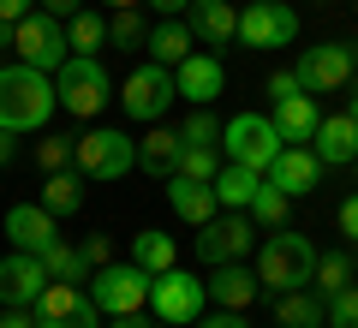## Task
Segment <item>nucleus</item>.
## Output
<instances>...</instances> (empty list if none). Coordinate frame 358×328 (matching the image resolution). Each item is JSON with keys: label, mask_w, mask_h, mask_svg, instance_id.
Masks as SVG:
<instances>
[{"label": "nucleus", "mask_w": 358, "mask_h": 328, "mask_svg": "<svg viewBox=\"0 0 358 328\" xmlns=\"http://www.w3.org/2000/svg\"><path fill=\"white\" fill-rule=\"evenodd\" d=\"M54 108H60L54 72H36V66H24V60L0 72V126H6V131H36V126H48Z\"/></svg>", "instance_id": "nucleus-1"}, {"label": "nucleus", "mask_w": 358, "mask_h": 328, "mask_svg": "<svg viewBox=\"0 0 358 328\" xmlns=\"http://www.w3.org/2000/svg\"><path fill=\"white\" fill-rule=\"evenodd\" d=\"M310 269H317V251L293 227H268V239L257 245V280H263L268 299L293 292V287H310Z\"/></svg>", "instance_id": "nucleus-2"}, {"label": "nucleus", "mask_w": 358, "mask_h": 328, "mask_svg": "<svg viewBox=\"0 0 358 328\" xmlns=\"http://www.w3.org/2000/svg\"><path fill=\"white\" fill-rule=\"evenodd\" d=\"M72 167L84 179H126L131 167H138V143H131V131H84V138H72Z\"/></svg>", "instance_id": "nucleus-3"}, {"label": "nucleus", "mask_w": 358, "mask_h": 328, "mask_svg": "<svg viewBox=\"0 0 358 328\" xmlns=\"http://www.w3.org/2000/svg\"><path fill=\"white\" fill-rule=\"evenodd\" d=\"M54 90H60V108L78 120H96L108 101V72L96 54H66V66L54 72Z\"/></svg>", "instance_id": "nucleus-4"}, {"label": "nucleus", "mask_w": 358, "mask_h": 328, "mask_svg": "<svg viewBox=\"0 0 358 328\" xmlns=\"http://www.w3.org/2000/svg\"><path fill=\"white\" fill-rule=\"evenodd\" d=\"M352 72H358V42H322V48H305L299 66H293V78H299L305 96H329V90L352 84Z\"/></svg>", "instance_id": "nucleus-5"}, {"label": "nucleus", "mask_w": 358, "mask_h": 328, "mask_svg": "<svg viewBox=\"0 0 358 328\" xmlns=\"http://www.w3.org/2000/svg\"><path fill=\"white\" fill-rule=\"evenodd\" d=\"M30 311H36V328H102V304L78 280H48Z\"/></svg>", "instance_id": "nucleus-6"}, {"label": "nucleus", "mask_w": 358, "mask_h": 328, "mask_svg": "<svg viewBox=\"0 0 358 328\" xmlns=\"http://www.w3.org/2000/svg\"><path fill=\"white\" fill-rule=\"evenodd\" d=\"M173 101H179V84H173V72L155 66V60L138 66V72H126V84H120V108H126L131 120H143V126H155Z\"/></svg>", "instance_id": "nucleus-7"}, {"label": "nucleus", "mask_w": 358, "mask_h": 328, "mask_svg": "<svg viewBox=\"0 0 358 328\" xmlns=\"http://www.w3.org/2000/svg\"><path fill=\"white\" fill-rule=\"evenodd\" d=\"M150 304H155V316L162 322H173V328H185V322H197L203 316V304H209V287L197 275H185V269H167V275H155L150 280Z\"/></svg>", "instance_id": "nucleus-8"}, {"label": "nucleus", "mask_w": 358, "mask_h": 328, "mask_svg": "<svg viewBox=\"0 0 358 328\" xmlns=\"http://www.w3.org/2000/svg\"><path fill=\"white\" fill-rule=\"evenodd\" d=\"M13 54L24 66H36V72H60L66 66V24L54 13H30V18H18V30H13Z\"/></svg>", "instance_id": "nucleus-9"}, {"label": "nucleus", "mask_w": 358, "mask_h": 328, "mask_svg": "<svg viewBox=\"0 0 358 328\" xmlns=\"http://www.w3.org/2000/svg\"><path fill=\"white\" fill-rule=\"evenodd\" d=\"M150 280H155V275H143L138 263H108V269H96L90 299L102 304L108 316H138L143 304H150Z\"/></svg>", "instance_id": "nucleus-10"}, {"label": "nucleus", "mask_w": 358, "mask_h": 328, "mask_svg": "<svg viewBox=\"0 0 358 328\" xmlns=\"http://www.w3.org/2000/svg\"><path fill=\"white\" fill-rule=\"evenodd\" d=\"M221 143H227V162H245L257 173H268V162L281 155V131L268 126L263 114H233L227 131H221Z\"/></svg>", "instance_id": "nucleus-11"}, {"label": "nucleus", "mask_w": 358, "mask_h": 328, "mask_svg": "<svg viewBox=\"0 0 358 328\" xmlns=\"http://www.w3.org/2000/svg\"><path fill=\"white\" fill-rule=\"evenodd\" d=\"M251 245H257V221L245 209L215 215V221H203V233H197V257H203V263H239Z\"/></svg>", "instance_id": "nucleus-12"}, {"label": "nucleus", "mask_w": 358, "mask_h": 328, "mask_svg": "<svg viewBox=\"0 0 358 328\" xmlns=\"http://www.w3.org/2000/svg\"><path fill=\"white\" fill-rule=\"evenodd\" d=\"M293 36H299V13L287 0H251L239 13V42H251V48H287Z\"/></svg>", "instance_id": "nucleus-13"}, {"label": "nucleus", "mask_w": 358, "mask_h": 328, "mask_svg": "<svg viewBox=\"0 0 358 328\" xmlns=\"http://www.w3.org/2000/svg\"><path fill=\"white\" fill-rule=\"evenodd\" d=\"M263 179H268L275 191H287V197H305V191H317L322 162H317V150H310V143H281V155L268 162Z\"/></svg>", "instance_id": "nucleus-14"}, {"label": "nucleus", "mask_w": 358, "mask_h": 328, "mask_svg": "<svg viewBox=\"0 0 358 328\" xmlns=\"http://www.w3.org/2000/svg\"><path fill=\"white\" fill-rule=\"evenodd\" d=\"M42 287H48V269H42V257H30V251L0 257V304H13V311H30Z\"/></svg>", "instance_id": "nucleus-15"}, {"label": "nucleus", "mask_w": 358, "mask_h": 328, "mask_svg": "<svg viewBox=\"0 0 358 328\" xmlns=\"http://www.w3.org/2000/svg\"><path fill=\"white\" fill-rule=\"evenodd\" d=\"M173 84H179V96L185 101H197V108H209V101L227 90V66L215 60V54H203V48H192L185 60L173 66Z\"/></svg>", "instance_id": "nucleus-16"}, {"label": "nucleus", "mask_w": 358, "mask_h": 328, "mask_svg": "<svg viewBox=\"0 0 358 328\" xmlns=\"http://www.w3.org/2000/svg\"><path fill=\"white\" fill-rule=\"evenodd\" d=\"M54 221H60V215H48L42 203H18V209L6 215V239H13V251H30V257H42L48 245H60Z\"/></svg>", "instance_id": "nucleus-17"}, {"label": "nucleus", "mask_w": 358, "mask_h": 328, "mask_svg": "<svg viewBox=\"0 0 358 328\" xmlns=\"http://www.w3.org/2000/svg\"><path fill=\"white\" fill-rule=\"evenodd\" d=\"M167 203H173V215H179V221H192V227H203V221H215V215H221L215 185L185 179V173H167Z\"/></svg>", "instance_id": "nucleus-18"}, {"label": "nucleus", "mask_w": 358, "mask_h": 328, "mask_svg": "<svg viewBox=\"0 0 358 328\" xmlns=\"http://www.w3.org/2000/svg\"><path fill=\"white\" fill-rule=\"evenodd\" d=\"M310 143H317V162H322V167H346V162H358V120H352V114L322 120Z\"/></svg>", "instance_id": "nucleus-19"}, {"label": "nucleus", "mask_w": 358, "mask_h": 328, "mask_svg": "<svg viewBox=\"0 0 358 328\" xmlns=\"http://www.w3.org/2000/svg\"><path fill=\"white\" fill-rule=\"evenodd\" d=\"M268 126L281 131V143H310L317 138V126H322V114H317V101L299 90V96H287V101H275V114H268Z\"/></svg>", "instance_id": "nucleus-20"}, {"label": "nucleus", "mask_w": 358, "mask_h": 328, "mask_svg": "<svg viewBox=\"0 0 358 328\" xmlns=\"http://www.w3.org/2000/svg\"><path fill=\"white\" fill-rule=\"evenodd\" d=\"M209 299L221 304V311H245V304L263 292V280H257V269H239V263H215V280H203Z\"/></svg>", "instance_id": "nucleus-21"}, {"label": "nucleus", "mask_w": 358, "mask_h": 328, "mask_svg": "<svg viewBox=\"0 0 358 328\" xmlns=\"http://www.w3.org/2000/svg\"><path fill=\"white\" fill-rule=\"evenodd\" d=\"M192 30H197V42H209V48H227L233 36H239V13H233L227 0H192Z\"/></svg>", "instance_id": "nucleus-22"}, {"label": "nucleus", "mask_w": 358, "mask_h": 328, "mask_svg": "<svg viewBox=\"0 0 358 328\" xmlns=\"http://www.w3.org/2000/svg\"><path fill=\"white\" fill-rule=\"evenodd\" d=\"M192 42H197L192 18H162V24L150 30V42H143V48H150V60H155V66H167V72H173V66L192 54Z\"/></svg>", "instance_id": "nucleus-23"}, {"label": "nucleus", "mask_w": 358, "mask_h": 328, "mask_svg": "<svg viewBox=\"0 0 358 328\" xmlns=\"http://www.w3.org/2000/svg\"><path fill=\"white\" fill-rule=\"evenodd\" d=\"M257 185H263V173H257V167H245V162H227V167L215 173V203H221V209H251Z\"/></svg>", "instance_id": "nucleus-24"}, {"label": "nucleus", "mask_w": 358, "mask_h": 328, "mask_svg": "<svg viewBox=\"0 0 358 328\" xmlns=\"http://www.w3.org/2000/svg\"><path fill=\"white\" fill-rule=\"evenodd\" d=\"M275 322H281V328H322V299L310 287L275 292Z\"/></svg>", "instance_id": "nucleus-25"}, {"label": "nucleus", "mask_w": 358, "mask_h": 328, "mask_svg": "<svg viewBox=\"0 0 358 328\" xmlns=\"http://www.w3.org/2000/svg\"><path fill=\"white\" fill-rule=\"evenodd\" d=\"M42 209H48V215H78V209H84V173H78V167L48 173V185H42Z\"/></svg>", "instance_id": "nucleus-26"}, {"label": "nucleus", "mask_w": 358, "mask_h": 328, "mask_svg": "<svg viewBox=\"0 0 358 328\" xmlns=\"http://www.w3.org/2000/svg\"><path fill=\"white\" fill-rule=\"evenodd\" d=\"M179 150H185V143H179V131H162V126H155L150 138H138V167L167 179V173L179 167Z\"/></svg>", "instance_id": "nucleus-27"}, {"label": "nucleus", "mask_w": 358, "mask_h": 328, "mask_svg": "<svg viewBox=\"0 0 358 328\" xmlns=\"http://www.w3.org/2000/svg\"><path fill=\"white\" fill-rule=\"evenodd\" d=\"M131 263L143 269V275H167V269L179 263V245L167 239V233H138V239H131Z\"/></svg>", "instance_id": "nucleus-28"}, {"label": "nucleus", "mask_w": 358, "mask_h": 328, "mask_svg": "<svg viewBox=\"0 0 358 328\" xmlns=\"http://www.w3.org/2000/svg\"><path fill=\"white\" fill-rule=\"evenodd\" d=\"M346 287H352V257L322 251V257H317V269H310V292H317V299L329 304L334 292H346Z\"/></svg>", "instance_id": "nucleus-29"}, {"label": "nucleus", "mask_w": 358, "mask_h": 328, "mask_svg": "<svg viewBox=\"0 0 358 328\" xmlns=\"http://www.w3.org/2000/svg\"><path fill=\"white\" fill-rule=\"evenodd\" d=\"M102 42H108V18H96V13H72V18H66V48L96 54Z\"/></svg>", "instance_id": "nucleus-30"}, {"label": "nucleus", "mask_w": 358, "mask_h": 328, "mask_svg": "<svg viewBox=\"0 0 358 328\" xmlns=\"http://www.w3.org/2000/svg\"><path fill=\"white\" fill-rule=\"evenodd\" d=\"M42 269H48V280H78V287H84V251H78V245H48V251H42Z\"/></svg>", "instance_id": "nucleus-31"}, {"label": "nucleus", "mask_w": 358, "mask_h": 328, "mask_svg": "<svg viewBox=\"0 0 358 328\" xmlns=\"http://www.w3.org/2000/svg\"><path fill=\"white\" fill-rule=\"evenodd\" d=\"M287 209H293V197H287V191H275L263 179V185H257V197H251V221H263V227H287Z\"/></svg>", "instance_id": "nucleus-32"}, {"label": "nucleus", "mask_w": 358, "mask_h": 328, "mask_svg": "<svg viewBox=\"0 0 358 328\" xmlns=\"http://www.w3.org/2000/svg\"><path fill=\"white\" fill-rule=\"evenodd\" d=\"M173 173L215 185V173H221V155H215V150H197V143H185V150H179V167H173Z\"/></svg>", "instance_id": "nucleus-33"}, {"label": "nucleus", "mask_w": 358, "mask_h": 328, "mask_svg": "<svg viewBox=\"0 0 358 328\" xmlns=\"http://www.w3.org/2000/svg\"><path fill=\"white\" fill-rule=\"evenodd\" d=\"M221 131H227V126H221V120L209 114V108H197V114L185 120V126H179V143H197V150H215V143H221Z\"/></svg>", "instance_id": "nucleus-34"}, {"label": "nucleus", "mask_w": 358, "mask_h": 328, "mask_svg": "<svg viewBox=\"0 0 358 328\" xmlns=\"http://www.w3.org/2000/svg\"><path fill=\"white\" fill-rule=\"evenodd\" d=\"M108 36H114L120 48H143V42H150V30H143V18H138V6H120V13L108 18Z\"/></svg>", "instance_id": "nucleus-35"}, {"label": "nucleus", "mask_w": 358, "mask_h": 328, "mask_svg": "<svg viewBox=\"0 0 358 328\" xmlns=\"http://www.w3.org/2000/svg\"><path fill=\"white\" fill-rule=\"evenodd\" d=\"M36 167H42V173L72 167V138H42V143H36Z\"/></svg>", "instance_id": "nucleus-36"}, {"label": "nucleus", "mask_w": 358, "mask_h": 328, "mask_svg": "<svg viewBox=\"0 0 358 328\" xmlns=\"http://www.w3.org/2000/svg\"><path fill=\"white\" fill-rule=\"evenodd\" d=\"M329 328H358V287H346V292L329 299Z\"/></svg>", "instance_id": "nucleus-37"}, {"label": "nucleus", "mask_w": 358, "mask_h": 328, "mask_svg": "<svg viewBox=\"0 0 358 328\" xmlns=\"http://www.w3.org/2000/svg\"><path fill=\"white\" fill-rule=\"evenodd\" d=\"M84 263L90 269H108V263H114V239H108V233H90V239H84Z\"/></svg>", "instance_id": "nucleus-38"}, {"label": "nucleus", "mask_w": 358, "mask_h": 328, "mask_svg": "<svg viewBox=\"0 0 358 328\" xmlns=\"http://www.w3.org/2000/svg\"><path fill=\"white\" fill-rule=\"evenodd\" d=\"M268 96H275V101L299 96V78H293V72H275V78H268Z\"/></svg>", "instance_id": "nucleus-39"}, {"label": "nucleus", "mask_w": 358, "mask_h": 328, "mask_svg": "<svg viewBox=\"0 0 358 328\" xmlns=\"http://www.w3.org/2000/svg\"><path fill=\"white\" fill-rule=\"evenodd\" d=\"M341 233H346V239H358V191L341 203Z\"/></svg>", "instance_id": "nucleus-40"}, {"label": "nucleus", "mask_w": 358, "mask_h": 328, "mask_svg": "<svg viewBox=\"0 0 358 328\" xmlns=\"http://www.w3.org/2000/svg\"><path fill=\"white\" fill-rule=\"evenodd\" d=\"M18 18H30V0H0V24H18Z\"/></svg>", "instance_id": "nucleus-41"}, {"label": "nucleus", "mask_w": 358, "mask_h": 328, "mask_svg": "<svg viewBox=\"0 0 358 328\" xmlns=\"http://www.w3.org/2000/svg\"><path fill=\"white\" fill-rule=\"evenodd\" d=\"M42 13H54V18H72V13H84V0H42Z\"/></svg>", "instance_id": "nucleus-42"}, {"label": "nucleus", "mask_w": 358, "mask_h": 328, "mask_svg": "<svg viewBox=\"0 0 358 328\" xmlns=\"http://www.w3.org/2000/svg\"><path fill=\"white\" fill-rule=\"evenodd\" d=\"M0 328H36V316H24V311H13V304H6V311H0Z\"/></svg>", "instance_id": "nucleus-43"}, {"label": "nucleus", "mask_w": 358, "mask_h": 328, "mask_svg": "<svg viewBox=\"0 0 358 328\" xmlns=\"http://www.w3.org/2000/svg\"><path fill=\"white\" fill-rule=\"evenodd\" d=\"M150 6H155L162 18H179V13H192V0H150Z\"/></svg>", "instance_id": "nucleus-44"}, {"label": "nucleus", "mask_w": 358, "mask_h": 328, "mask_svg": "<svg viewBox=\"0 0 358 328\" xmlns=\"http://www.w3.org/2000/svg\"><path fill=\"white\" fill-rule=\"evenodd\" d=\"M13 155H18V131H6V126H0V167L13 162Z\"/></svg>", "instance_id": "nucleus-45"}, {"label": "nucleus", "mask_w": 358, "mask_h": 328, "mask_svg": "<svg viewBox=\"0 0 358 328\" xmlns=\"http://www.w3.org/2000/svg\"><path fill=\"white\" fill-rule=\"evenodd\" d=\"M203 328H245V322H239V311H221V316H209Z\"/></svg>", "instance_id": "nucleus-46"}, {"label": "nucleus", "mask_w": 358, "mask_h": 328, "mask_svg": "<svg viewBox=\"0 0 358 328\" xmlns=\"http://www.w3.org/2000/svg\"><path fill=\"white\" fill-rule=\"evenodd\" d=\"M114 328H150L143 316H114Z\"/></svg>", "instance_id": "nucleus-47"}, {"label": "nucleus", "mask_w": 358, "mask_h": 328, "mask_svg": "<svg viewBox=\"0 0 358 328\" xmlns=\"http://www.w3.org/2000/svg\"><path fill=\"white\" fill-rule=\"evenodd\" d=\"M13 30H18V24H0V48H13Z\"/></svg>", "instance_id": "nucleus-48"}, {"label": "nucleus", "mask_w": 358, "mask_h": 328, "mask_svg": "<svg viewBox=\"0 0 358 328\" xmlns=\"http://www.w3.org/2000/svg\"><path fill=\"white\" fill-rule=\"evenodd\" d=\"M346 114H352V120H358V84H352V96H346Z\"/></svg>", "instance_id": "nucleus-49"}, {"label": "nucleus", "mask_w": 358, "mask_h": 328, "mask_svg": "<svg viewBox=\"0 0 358 328\" xmlns=\"http://www.w3.org/2000/svg\"><path fill=\"white\" fill-rule=\"evenodd\" d=\"M108 6H114V13H120V6H138V0H108Z\"/></svg>", "instance_id": "nucleus-50"}, {"label": "nucleus", "mask_w": 358, "mask_h": 328, "mask_svg": "<svg viewBox=\"0 0 358 328\" xmlns=\"http://www.w3.org/2000/svg\"><path fill=\"white\" fill-rule=\"evenodd\" d=\"M352 269H358V251H352Z\"/></svg>", "instance_id": "nucleus-51"}, {"label": "nucleus", "mask_w": 358, "mask_h": 328, "mask_svg": "<svg viewBox=\"0 0 358 328\" xmlns=\"http://www.w3.org/2000/svg\"><path fill=\"white\" fill-rule=\"evenodd\" d=\"M352 173H358V162H352Z\"/></svg>", "instance_id": "nucleus-52"}, {"label": "nucleus", "mask_w": 358, "mask_h": 328, "mask_svg": "<svg viewBox=\"0 0 358 328\" xmlns=\"http://www.w3.org/2000/svg\"><path fill=\"white\" fill-rule=\"evenodd\" d=\"M162 328H173V322H162Z\"/></svg>", "instance_id": "nucleus-53"}]
</instances>
